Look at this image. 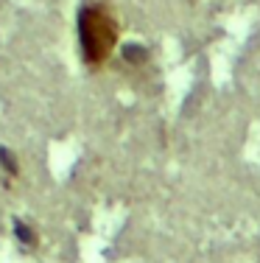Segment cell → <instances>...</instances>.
<instances>
[{
	"mask_svg": "<svg viewBox=\"0 0 260 263\" xmlns=\"http://www.w3.org/2000/svg\"><path fill=\"white\" fill-rule=\"evenodd\" d=\"M76 36H78V53L87 70H101L112 59L117 42H121V23L109 3L90 0L76 14Z\"/></svg>",
	"mask_w": 260,
	"mask_h": 263,
	"instance_id": "cell-1",
	"label": "cell"
},
{
	"mask_svg": "<svg viewBox=\"0 0 260 263\" xmlns=\"http://www.w3.org/2000/svg\"><path fill=\"white\" fill-rule=\"evenodd\" d=\"M17 179H20V160L11 148L0 146V185L11 187Z\"/></svg>",
	"mask_w": 260,
	"mask_h": 263,
	"instance_id": "cell-2",
	"label": "cell"
},
{
	"mask_svg": "<svg viewBox=\"0 0 260 263\" xmlns=\"http://www.w3.org/2000/svg\"><path fill=\"white\" fill-rule=\"evenodd\" d=\"M14 238L20 247L26 249H36V243H39V233H36V227L28 221V218H14Z\"/></svg>",
	"mask_w": 260,
	"mask_h": 263,
	"instance_id": "cell-3",
	"label": "cell"
},
{
	"mask_svg": "<svg viewBox=\"0 0 260 263\" xmlns=\"http://www.w3.org/2000/svg\"><path fill=\"white\" fill-rule=\"evenodd\" d=\"M123 59H126L129 65H146V62H148V51L143 45H126V48H123Z\"/></svg>",
	"mask_w": 260,
	"mask_h": 263,
	"instance_id": "cell-4",
	"label": "cell"
}]
</instances>
